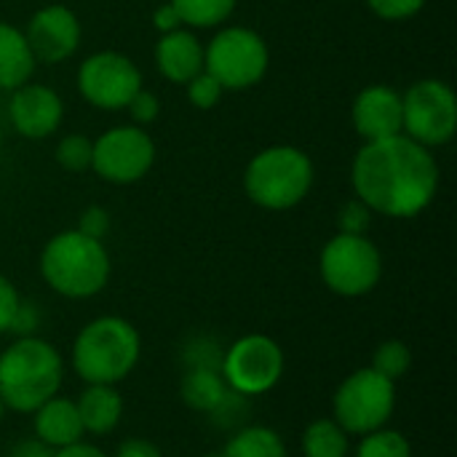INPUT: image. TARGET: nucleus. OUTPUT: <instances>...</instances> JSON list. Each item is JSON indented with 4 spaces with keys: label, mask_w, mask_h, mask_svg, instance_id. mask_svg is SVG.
Returning a JSON list of instances; mask_svg holds the SVG:
<instances>
[{
    "label": "nucleus",
    "mask_w": 457,
    "mask_h": 457,
    "mask_svg": "<svg viewBox=\"0 0 457 457\" xmlns=\"http://www.w3.org/2000/svg\"><path fill=\"white\" fill-rule=\"evenodd\" d=\"M351 185L372 214L412 220L439 193V163L434 153L404 134L364 142L351 166Z\"/></svg>",
    "instance_id": "nucleus-1"
},
{
    "label": "nucleus",
    "mask_w": 457,
    "mask_h": 457,
    "mask_svg": "<svg viewBox=\"0 0 457 457\" xmlns=\"http://www.w3.org/2000/svg\"><path fill=\"white\" fill-rule=\"evenodd\" d=\"M64 361L43 337H16L0 353V399L5 410L35 412L43 402L59 394Z\"/></svg>",
    "instance_id": "nucleus-2"
},
{
    "label": "nucleus",
    "mask_w": 457,
    "mask_h": 457,
    "mask_svg": "<svg viewBox=\"0 0 457 457\" xmlns=\"http://www.w3.org/2000/svg\"><path fill=\"white\" fill-rule=\"evenodd\" d=\"M142 340L131 321L99 316L88 321L72 343V367L88 386H118L139 364Z\"/></svg>",
    "instance_id": "nucleus-3"
},
{
    "label": "nucleus",
    "mask_w": 457,
    "mask_h": 457,
    "mask_svg": "<svg viewBox=\"0 0 457 457\" xmlns=\"http://www.w3.org/2000/svg\"><path fill=\"white\" fill-rule=\"evenodd\" d=\"M110 254L102 241L80 230L56 233L40 252V276L62 297L88 300L110 281Z\"/></svg>",
    "instance_id": "nucleus-4"
},
{
    "label": "nucleus",
    "mask_w": 457,
    "mask_h": 457,
    "mask_svg": "<svg viewBox=\"0 0 457 457\" xmlns=\"http://www.w3.org/2000/svg\"><path fill=\"white\" fill-rule=\"evenodd\" d=\"M313 179L316 169L305 150L295 145H270L249 161L244 190L260 209L287 212L308 198Z\"/></svg>",
    "instance_id": "nucleus-5"
},
{
    "label": "nucleus",
    "mask_w": 457,
    "mask_h": 457,
    "mask_svg": "<svg viewBox=\"0 0 457 457\" xmlns=\"http://www.w3.org/2000/svg\"><path fill=\"white\" fill-rule=\"evenodd\" d=\"M268 67V43L249 27H222L204 46V70L217 78L222 91H246L257 86Z\"/></svg>",
    "instance_id": "nucleus-6"
},
{
    "label": "nucleus",
    "mask_w": 457,
    "mask_h": 457,
    "mask_svg": "<svg viewBox=\"0 0 457 457\" xmlns=\"http://www.w3.org/2000/svg\"><path fill=\"white\" fill-rule=\"evenodd\" d=\"M319 273L329 292L340 297H364L383 278V254L367 236L337 233L319 254Z\"/></svg>",
    "instance_id": "nucleus-7"
},
{
    "label": "nucleus",
    "mask_w": 457,
    "mask_h": 457,
    "mask_svg": "<svg viewBox=\"0 0 457 457\" xmlns=\"http://www.w3.org/2000/svg\"><path fill=\"white\" fill-rule=\"evenodd\" d=\"M332 410L345 434L364 436L386 428L396 410V383H391L372 367L356 370L335 391Z\"/></svg>",
    "instance_id": "nucleus-8"
},
{
    "label": "nucleus",
    "mask_w": 457,
    "mask_h": 457,
    "mask_svg": "<svg viewBox=\"0 0 457 457\" xmlns=\"http://www.w3.org/2000/svg\"><path fill=\"white\" fill-rule=\"evenodd\" d=\"M457 131V96L450 83L423 78L402 94V134L423 147H442Z\"/></svg>",
    "instance_id": "nucleus-9"
},
{
    "label": "nucleus",
    "mask_w": 457,
    "mask_h": 457,
    "mask_svg": "<svg viewBox=\"0 0 457 457\" xmlns=\"http://www.w3.org/2000/svg\"><path fill=\"white\" fill-rule=\"evenodd\" d=\"M284 351L268 335H244L222 353V378L241 396H262L273 391L284 375Z\"/></svg>",
    "instance_id": "nucleus-10"
},
{
    "label": "nucleus",
    "mask_w": 457,
    "mask_h": 457,
    "mask_svg": "<svg viewBox=\"0 0 457 457\" xmlns=\"http://www.w3.org/2000/svg\"><path fill=\"white\" fill-rule=\"evenodd\" d=\"M155 163V142L153 137L134 123L112 126L99 139H94V161L91 169L96 177L112 185H131L150 174Z\"/></svg>",
    "instance_id": "nucleus-11"
},
{
    "label": "nucleus",
    "mask_w": 457,
    "mask_h": 457,
    "mask_svg": "<svg viewBox=\"0 0 457 457\" xmlns=\"http://www.w3.org/2000/svg\"><path fill=\"white\" fill-rule=\"evenodd\" d=\"M142 88L139 67L120 51H96L78 67L80 96L107 112L126 110L131 96Z\"/></svg>",
    "instance_id": "nucleus-12"
},
{
    "label": "nucleus",
    "mask_w": 457,
    "mask_h": 457,
    "mask_svg": "<svg viewBox=\"0 0 457 457\" xmlns=\"http://www.w3.org/2000/svg\"><path fill=\"white\" fill-rule=\"evenodd\" d=\"M21 32L27 37V46L35 62H43V64L67 62L78 51L80 37H83L78 13L59 3L37 8Z\"/></svg>",
    "instance_id": "nucleus-13"
},
{
    "label": "nucleus",
    "mask_w": 457,
    "mask_h": 457,
    "mask_svg": "<svg viewBox=\"0 0 457 457\" xmlns=\"http://www.w3.org/2000/svg\"><path fill=\"white\" fill-rule=\"evenodd\" d=\"M8 118H11V126L19 137L46 139L62 126L64 102L51 86L27 80L24 86L11 91Z\"/></svg>",
    "instance_id": "nucleus-14"
},
{
    "label": "nucleus",
    "mask_w": 457,
    "mask_h": 457,
    "mask_svg": "<svg viewBox=\"0 0 457 457\" xmlns=\"http://www.w3.org/2000/svg\"><path fill=\"white\" fill-rule=\"evenodd\" d=\"M351 120L364 142L402 134V94L386 83H372L361 88L353 99Z\"/></svg>",
    "instance_id": "nucleus-15"
},
{
    "label": "nucleus",
    "mask_w": 457,
    "mask_h": 457,
    "mask_svg": "<svg viewBox=\"0 0 457 457\" xmlns=\"http://www.w3.org/2000/svg\"><path fill=\"white\" fill-rule=\"evenodd\" d=\"M155 64L166 80L185 86L204 70V43L195 37L193 29L185 27L166 32L155 43Z\"/></svg>",
    "instance_id": "nucleus-16"
},
{
    "label": "nucleus",
    "mask_w": 457,
    "mask_h": 457,
    "mask_svg": "<svg viewBox=\"0 0 457 457\" xmlns=\"http://www.w3.org/2000/svg\"><path fill=\"white\" fill-rule=\"evenodd\" d=\"M32 415H35V439H40L51 450H62L75 442H83L86 431H83L75 402L51 396Z\"/></svg>",
    "instance_id": "nucleus-17"
},
{
    "label": "nucleus",
    "mask_w": 457,
    "mask_h": 457,
    "mask_svg": "<svg viewBox=\"0 0 457 457\" xmlns=\"http://www.w3.org/2000/svg\"><path fill=\"white\" fill-rule=\"evenodd\" d=\"M75 407H78L83 431L94 436H104L115 431V426L123 418V399L115 391V386H88L78 396Z\"/></svg>",
    "instance_id": "nucleus-18"
},
{
    "label": "nucleus",
    "mask_w": 457,
    "mask_h": 457,
    "mask_svg": "<svg viewBox=\"0 0 457 457\" xmlns=\"http://www.w3.org/2000/svg\"><path fill=\"white\" fill-rule=\"evenodd\" d=\"M35 56L19 27L0 21V91L24 86L35 72Z\"/></svg>",
    "instance_id": "nucleus-19"
},
{
    "label": "nucleus",
    "mask_w": 457,
    "mask_h": 457,
    "mask_svg": "<svg viewBox=\"0 0 457 457\" xmlns=\"http://www.w3.org/2000/svg\"><path fill=\"white\" fill-rule=\"evenodd\" d=\"M228 383L222 378L220 370H209V367H190L187 375L182 378L179 394L182 402L195 410V412H206L212 415L228 396Z\"/></svg>",
    "instance_id": "nucleus-20"
},
{
    "label": "nucleus",
    "mask_w": 457,
    "mask_h": 457,
    "mask_svg": "<svg viewBox=\"0 0 457 457\" xmlns=\"http://www.w3.org/2000/svg\"><path fill=\"white\" fill-rule=\"evenodd\" d=\"M351 434L335 420L321 418L313 420L303 434V457H348L351 455Z\"/></svg>",
    "instance_id": "nucleus-21"
},
{
    "label": "nucleus",
    "mask_w": 457,
    "mask_h": 457,
    "mask_svg": "<svg viewBox=\"0 0 457 457\" xmlns=\"http://www.w3.org/2000/svg\"><path fill=\"white\" fill-rule=\"evenodd\" d=\"M222 457H287V447L273 428L249 426L225 445Z\"/></svg>",
    "instance_id": "nucleus-22"
},
{
    "label": "nucleus",
    "mask_w": 457,
    "mask_h": 457,
    "mask_svg": "<svg viewBox=\"0 0 457 457\" xmlns=\"http://www.w3.org/2000/svg\"><path fill=\"white\" fill-rule=\"evenodd\" d=\"M169 3L177 8L182 24L193 29L222 27L238 5V0H169Z\"/></svg>",
    "instance_id": "nucleus-23"
},
{
    "label": "nucleus",
    "mask_w": 457,
    "mask_h": 457,
    "mask_svg": "<svg viewBox=\"0 0 457 457\" xmlns=\"http://www.w3.org/2000/svg\"><path fill=\"white\" fill-rule=\"evenodd\" d=\"M356 457H412V445L402 431L378 428L361 436Z\"/></svg>",
    "instance_id": "nucleus-24"
},
{
    "label": "nucleus",
    "mask_w": 457,
    "mask_h": 457,
    "mask_svg": "<svg viewBox=\"0 0 457 457\" xmlns=\"http://www.w3.org/2000/svg\"><path fill=\"white\" fill-rule=\"evenodd\" d=\"M54 155H56V163H59L64 171H72V174L91 171L94 139H88L86 134H67V137L59 139Z\"/></svg>",
    "instance_id": "nucleus-25"
},
{
    "label": "nucleus",
    "mask_w": 457,
    "mask_h": 457,
    "mask_svg": "<svg viewBox=\"0 0 457 457\" xmlns=\"http://www.w3.org/2000/svg\"><path fill=\"white\" fill-rule=\"evenodd\" d=\"M410 367H412V351L402 340H386L372 356V370L388 378L391 383L402 380L410 372Z\"/></svg>",
    "instance_id": "nucleus-26"
},
{
    "label": "nucleus",
    "mask_w": 457,
    "mask_h": 457,
    "mask_svg": "<svg viewBox=\"0 0 457 457\" xmlns=\"http://www.w3.org/2000/svg\"><path fill=\"white\" fill-rule=\"evenodd\" d=\"M187 99H190V104L193 107H198V110H212V107H217V102L222 99V86L217 83V78L214 75H209L206 70H201L195 78H190L187 83Z\"/></svg>",
    "instance_id": "nucleus-27"
},
{
    "label": "nucleus",
    "mask_w": 457,
    "mask_h": 457,
    "mask_svg": "<svg viewBox=\"0 0 457 457\" xmlns=\"http://www.w3.org/2000/svg\"><path fill=\"white\" fill-rule=\"evenodd\" d=\"M372 217H375L372 209L364 201L353 198V201L343 204V209L337 214V228H340V233H348V236H367L372 228Z\"/></svg>",
    "instance_id": "nucleus-28"
},
{
    "label": "nucleus",
    "mask_w": 457,
    "mask_h": 457,
    "mask_svg": "<svg viewBox=\"0 0 457 457\" xmlns=\"http://www.w3.org/2000/svg\"><path fill=\"white\" fill-rule=\"evenodd\" d=\"M364 3L383 21H407L418 16L426 5V0H364Z\"/></svg>",
    "instance_id": "nucleus-29"
},
{
    "label": "nucleus",
    "mask_w": 457,
    "mask_h": 457,
    "mask_svg": "<svg viewBox=\"0 0 457 457\" xmlns=\"http://www.w3.org/2000/svg\"><path fill=\"white\" fill-rule=\"evenodd\" d=\"M126 112L131 115L134 126H150L158 115H161V99L147 91L145 86L131 96V102L126 104Z\"/></svg>",
    "instance_id": "nucleus-30"
},
{
    "label": "nucleus",
    "mask_w": 457,
    "mask_h": 457,
    "mask_svg": "<svg viewBox=\"0 0 457 457\" xmlns=\"http://www.w3.org/2000/svg\"><path fill=\"white\" fill-rule=\"evenodd\" d=\"M110 225H112L110 212H107L104 206H96V204H94V206H86V209H83V214H80L75 230H80V233L88 236V238L104 241V236L110 233Z\"/></svg>",
    "instance_id": "nucleus-31"
},
{
    "label": "nucleus",
    "mask_w": 457,
    "mask_h": 457,
    "mask_svg": "<svg viewBox=\"0 0 457 457\" xmlns=\"http://www.w3.org/2000/svg\"><path fill=\"white\" fill-rule=\"evenodd\" d=\"M222 348L212 340H193L185 351V359L190 367H209V370H220L222 367Z\"/></svg>",
    "instance_id": "nucleus-32"
},
{
    "label": "nucleus",
    "mask_w": 457,
    "mask_h": 457,
    "mask_svg": "<svg viewBox=\"0 0 457 457\" xmlns=\"http://www.w3.org/2000/svg\"><path fill=\"white\" fill-rule=\"evenodd\" d=\"M19 305H21V297H19L16 287L5 276H0V335L11 329V321H13Z\"/></svg>",
    "instance_id": "nucleus-33"
},
{
    "label": "nucleus",
    "mask_w": 457,
    "mask_h": 457,
    "mask_svg": "<svg viewBox=\"0 0 457 457\" xmlns=\"http://www.w3.org/2000/svg\"><path fill=\"white\" fill-rule=\"evenodd\" d=\"M37 327H40V311H37V305L21 300V305H19L13 321H11V329L8 332H13L16 337H32L37 332Z\"/></svg>",
    "instance_id": "nucleus-34"
},
{
    "label": "nucleus",
    "mask_w": 457,
    "mask_h": 457,
    "mask_svg": "<svg viewBox=\"0 0 457 457\" xmlns=\"http://www.w3.org/2000/svg\"><path fill=\"white\" fill-rule=\"evenodd\" d=\"M153 27H155L161 35H166V32H174V29H179V27H185V24H182L177 8H174L171 3H163V5H158V8L153 11Z\"/></svg>",
    "instance_id": "nucleus-35"
},
{
    "label": "nucleus",
    "mask_w": 457,
    "mask_h": 457,
    "mask_svg": "<svg viewBox=\"0 0 457 457\" xmlns=\"http://www.w3.org/2000/svg\"><path fill=\"white\" fill-rule=\"evenodd\" d=\"M115 457H163V455H161V450H158L153 442H147V439H126V442H120V447H118Z\"/></svg>",
    "instance_id": "nucleus-36"
},
{
    "label": "nucleus",
    "mask_w": 457,
    "mask_h": 457,
    "mask_svg": "<svg viewBox=\"0 0 457 457\" xmlns=\"http://www.w3.org/2000/svg\"><path fill=\"white\" fill-rule=\"evenodd\" d=\"M8 457H54V450L40 439H21L11 447Z\"/></svg>",
    "instance_id": "nucleus-37"
},
{
    "label": "nucleus",
    "mask_w": 457,
    "mask_h": 457,
    "mask_svg": "<svg viewBox=\"0 0 457 457\" xmlns=\"http://www.w3.org/2000/svg\"><path fill=\"white\" fill-rule=\"evenodd\" d=\"M54 457H107L99 447L94 445H86V442H75L70 447H62V450H54Z\"/></svg>",
    "instance_id": "nucleus-38"
},
{
    "label": "nucleus",
    "mask_w": 457,
    "mask_h": 457,
    "mask_svg": "<svg viewBox=\"0 0 457 457\" xmlns=\"http://www.w3.org/2000/svg\"><path fill=\"white\" fill-rule=\"evenodd\" d=\"M3 415H5V404H3V399H0V420H3Z\"/></svg>",
    "instance_id": "nucleus-39"
},
{
    "label": "nucleus",
    "mask_w": 457,
    "mask_h": 457,
    "mask_svg": "<svg viewBox=\"0 0 457 457\" xmlns=\"http://www.w3.org/2000/svg\"><path fill=\"white\" fill-rule=\"evenodd\" d=\"M206 457H222V453H212V455H206Z\"/></svg>",
    "instance_id": "nucleus-40"
},
{
    "label": "nucleus",
    "mask_w": 457,
    "mask_h": 457,
    "mask_svg": "<svg viewBox=\"0 0 457 457\" xmlns=\"http://www.w3.org/2000/svg\"><path fill=\"white\" fill-rule=\"evenodd\" d=\"M0 147H3V126H0Z\"/></svg>",
    "instance_id": "nucleus-41"
}]
</instances>
